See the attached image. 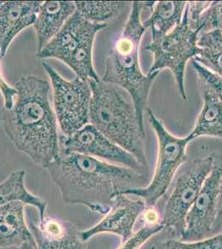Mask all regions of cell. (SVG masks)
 <instances>
[{
	"instance_id": "14",
	"label": "cell",
	"mask_w": 222,
	"mask_h": 249,
	"mask_svg": "<svg viewBox=\"0 0 222 249\" xmlns=\"http://www.w3.org/2000/svg\"><path fill=\"white\" fill-rule=\"evenodd\" d=\"M29 229L36 249H87L81 231L68 221L46 216L38 224L31 223Z\"/></svg>"
},
{
	"instance_id": "27",
	"label": "cell",
	"mask_w": 222,
	"mask_h": 249,
	"mask_svg": "<svg viewBox=\"0 0 222 249\" xmlns=\"http://www.w3.org/2000/svg\"><path fill=\"white\" fill-rule=\"evenodd\" d=\"M211 2H188L186 11L188 15L189 26L193 30L202 31L200 28V19L203 13L211 5Z\"/></svg>"
},
{
	"instance_id": "20",
	"label": "cell",
	"mask_w": 222,
	"mask_h": 249,
	"mask_svg": "<svg viewBox=\"0 0 222 249\" xmlns=\"http://www.w3.org/2000/svg\"><path fill=\"white\" fill-rule=\"evenodd\" d=\"M197 47L199 53L193 60L222 77V32L215 29L200 33Z\"/></svg>"
},
{
	"instance_id": "10",
	"label": "cell",
	"mask_w": 222,
	"mask_h": 249,
	"mask_svg": "<svg viewBox=\"0 0 222 249\" xmlns=\"http://www.w3.org/2000/svg\"><path fill=\"white\" fill-rule=\"evenodd\" d=\"M222 179V156L214 154L213 168L186 217L180 240L199 241L212 236Z\"/></svg>"
},
{
	"instance_id": "8",
	"label": "cell",
	"mask_w": 222,
	"mask_h": 249,
	"mask_svg": "<svg viewBox=\"0 0 222 249\" xmlns=\"http://www.w3.org/2000/svg\"><path fill=\"white\" fill-rule=\"evenodd\" d=\"M42 67L51 81L54 112L63 136H69L89 124L90 82L76 77L68 81L47 62Z\"/></svg>"
},
{
	"instance_id": "31",
	"label": "cell",
	"mask_w": 222,
	"mask_h": 249,
	"mask_svg": "<svg viewBox=\"0 0 222 249\" xmlns=\"http://www.w3.org/2000/svg\"><path fill=\"white\" fill-rule=\"evenodd\" d=\"M2 3H3V2H1V1H0V5H1V4H2Z\"/></svg>"
},
{
	"instance_id": "1",
	"label": "cell",
	"mask_w": 222,
	"mask_h": 249,
	"mask_svg": "<svg viewBox=\"0 0 222 249\" xmlns=\"http://www.w3.org/2000/svg\"><path fill=\"white\" fill-rule=\"evenodd\" d=\"M17 96L3 111L6 134L17 150L47 168L60 156L58 123L51 105V83L26 75L15 83Z\"/></svg>"
},
{
	"instance_id": "18",
	"label": "cell",
	"mask_w": 222,
	"mask_h": 249,
	"mask_svg": "<svg viewBox=\"0 0 222 249\" xmlns=\"http://www.w3.org/2000/svg\"><path fill=\"white\" fill-rule=\"evenodd\" d=\"M26 172L17 170L11 173L4 181L0 183V208L8 203L21 201L34 206L39 212L40 221L46 217L48 203L29 192L25 186Z\"/></svg>"
},
{
	"instance_id": "2",
	"label": "cell",
	"mask_w": 222,
	"mask_h": 249,
	"mask_svg": "<svg viewBox=\"0 0 222 249\" xmlns=\"http://www.w3.org/2000/svg\"><path fill=\"white\" fill-rule=\"evenodd\" d=\"M46 170L59 189L62 200L81 204L104 215L118 196L139 188L148 175L81 154L60 155Z\"/></svg>"
},
{
	"instance_id": "28",
	"label": "cell",
	"mask_w": 222,
	"mask_h": 249,
	"mask_svg": "<svg viewBox=\"0 0 222 249\" xmlns=\"http://www.w3.org/2000/svg\"><path fill=\"white\" fill-rule=\"evenodd\" d=\"M0 92L2 94L4 102V109H11L14 106V100L17 96L16 88H12L3 77L2 71L0 70Z\"/></svg>"
},
{
	"instance_id": "4",
	"label": "cell",
	"mask_w": 222,
	"mask_h": 249,
	"mask_svg": "<svg viewBox=\"0 0 222 249\" xmlns=\"http://www.w3.org/2000/svg\"><path fill=\"white\" fill-rule=\"evenodd\" d=\"M91 88L89 123L108 139L132 154L149 170L141 130L130 95L115 84L89 81Z\"/></svg>"
},
{
	"instance_id": "9",
	"label": "cell",
	"mask_w": 222,
	"mask_h": 249,
	"mask_svg": "<svg viewBox=\"0 0 222 249\" xmlns=\"http://www.w3.org/2000/svg\"><path fill=\"white\" fill-rule=\"evenodd\" d=\"M81 154L148 175L138 160L108 139L94 125L85 124L69 136H60V155Z\"/></svg>"
},
{
	"instance_id": "15",
	"label": "cell",
	"mask_w": 222,
	"mask_h": 249,
	"mask_svg": "<svg viewBox=\"0 0 222 249\" xmlns=\"http://www.w3.org/2000/svg\"><path fill=\"white\" fill-rule=\"evenodd\" d=\"M76 11L75 2H42L34 24L37 35V53H39L59 33Z\"/></svg>"
},
{
	"instance_id": "3",
	"label": "cell",
	"mask_w": 222,
	"mask_h": 249,
	"mask_svg": "<svg viewBox=\"0 0 222 249\" xmlns=\"http://www.w3.org/2000/svg\"><path fill=\"white\" fill-rule=\"evenodd\" d=\"M124 29L107 55L105 71L102 80L118 86L129 94L135 106L140 129L144 134V111L152 84L159 71L143 73L139 64L141 40L147 29L141 22L144 2H132Z\"/></svg>"
},
{
	"instance_id": "17",
	"label": "cell",
	"mask_w": 222,
	"mask_h": 249,
	"mask_svg": "<svg viewBox=\"0 0 222 249\" xmlns=\"http://www.w3.org/2000/svg\"><path fill=\"white\" fill-rule=\"evenodd\" d=\"M187 3L183 1L144 2V9L150 12V16L143 24L151 29L152 39L163 37L180 24Z\"/></svg>"
},
{
	"instance_id": "22",
	"label": "cell",
	"mask_w": 222,
	"mask_h": 249,
	"mask_svg": "<svg viewBox=\"0 0 222 249\" xmlns=\"http://www.w3.org/2000/svg\"><path fill=\"white\" fill-rule=\"evenodd\" d=\"M128 2L120 1H76V12L90 23H104L118 15Z\"/></svg>"
},
{
	"instance_id": "21",
	"label": "cell",
	"mask_w": 222,
	"mask_h": 249,
	"mask_svg": "<svg viewBox=\"0 0 222 249\" xmlns=\"http://www.w3.org/2000/svg\"><path fill=\"white\" fill-rule=\"evenodd\" d=\"M96 35L91 34L85 38L64 62L73 70L76 77L83 81L100 80L93 65L92 59L93 47Z\"/></svg>"
},
{
	"instance_id": "26",
	"label": "cell",
	"mask_w": 222,
	"mask_h": 249,
	"mask_svg": "<svg viewBox=\"0 0 222 249\" xmlns=\"http://www.w3.org/2000/svg\"><path fill=\"white\" fill-rule=\"evenodd\" d=\"M202 32L219 29L222 32V1L211 2L201 17L199 23Z\"/></svg>"
},
{
	"instance_id": "16",
	"label": "cell",
	"mask_w": 222,
	"mask_h": 249,
	"mask_svg": "<svg viewBox=\"0 0 222 249\" xmlns=\"http://www.w3.org/2000/svg\"><path fill=\"white\" fill-rule=\"evenodd\" d=\"M25 205L23 202L13 201L0 208V248L36 244L26 223Z\"/></svg>"
},
{
	"instance_id": "29",
	"label": "cell",
	"mask_w": 222,
	"mask_h": 249,
	"mask_svg": "<svg viewBox=\"0 0 222 249\" xmlns=\"http://www.w3.org/2000/svg\"><path fill=\"white\" fill-rule=\"evenodd\" d=\"M222 232V179L220 188L219 197L217 202V211L216 220L212 228V236Z\"/></svg>"
},
{
	"instance_id": "12",
	"label": "cell",
	"mask_w": 222,
	"mask_h": 249,
	"mask_svg": "<svg viewBox=\"0 0 222 249\" xmlns=\"http://www.w3.org/2000/svg\"><path fill=\"white\" fill-rule=\"evenodd\" d=\"M106 27L107 23H90L76 11L37 56L42 59L55 58L65 62L85 38L98 34Z\"/></svg>"
},
{
	"instance_id": "19",
	"label": "cell",
	"mask_w": 222,
	"mask_h": 249,
	"mask_svg": "<svg viewBox=\"0 0 222 249\" xmlns=\"http://www.w3.org/2000/svg\"><path fill=\"white\" fill-rule=\"evenodd\" d=\"M203 107L200 111L191 136L194 139L211 136L222 139V102L209 89L202 85Z\"/></svg>"
},
{
	"instance_id": "25",
	"label": "cell",
	"mask_w": 222,
	"mask_h": 249,
	"mask_svg": "<svg viewBox=\"0 0 222 249\" xmlns=\"http://www.w3.org/2000/svg\"><path fill=\"white\" fill-rule=\"evenodd\" d=\"M191 65L199 77L201 85L209 89L222 102V77L191 60Z\"/></svg>"
},
{
	"instance_id": "30",
	"label": "cell",
	"mask_w": 222,
	"mask_h": 249,
	"mask_svg": "<svg viewBox=\"0 0 222 249\" xmlns=\"http://www.w3.org/2000/svg\"><path fill=\"white\" fill-rule=\"evenodd\" d=\"M0 249H36V244L24 243L17 246L6 247V248H0Z\"/></svg>"
},
{
	"instance_id": "11",
	"label": "cell",
	"mask_w": 222,
	"mask_h": 249,
	"mask_svg": "<svg viewBox=\"0 0 222 249\" xmlns=\"http://www.w3.org/2000/svg\"><path fill=\"white\" fill-rule=\"evenodd\" d=\"M145 209L146 204L141 198L134 199L129 196H118L102 220L90 229L81 231L82 238L87 242L96 235L109 232L118 235L121 242H124L133 234L134 227Z\"/></svg>"
},
{
	"instance_id": "24",
	"label": "cell",
	"mask_w": 222,
	"mask_h": 249,
	"mask_svg": "<svg viewBox=\"0 0 222 249\" xmlns=\"http://www.w3.org/2000/svg\"><path fill=\"white\" fill-rule=\"evenodd\" d=\"M164 230L161 224H147L121 243L117 249H140L154 236Z\"/></svg>"
},
{
	"instance_id": "6",
	"label": "cell",
	"mask_w": 222,
	"mask_h": 249,
	"mask_svg": "<svg viewBox=\"0 0 222 249\" xmlns=\"http://www.w3.org/2000/svg\"><path fill=\"white\" fill-rule=\"evenodd\" d=\"M214 154L187 160L177 170L171 193L163 205L161 224L171 238L180 239L185 229L186 217L211 173Z\"/></svg>"
},
{
	"instance_id": "23",
	"label": "cell",
	"mask_w": 222,
	"mask_h": 249,
	"mask_svg": "<svg viewBox=\"0 0 222 249\" xmlns=\"http://www.w3.org/2000/svg\"><path fill=\"white\" fill-rule=\"evenodd\" d=\"M151 249H222V232L199 241L166 238L153 245Z\"/></svg>"
},
{
	"instance_id": "7",
	"label": "cell",
	"mask_w": 222,
	"mask_h": 249,
	"mask_svg": "<svg viewBox=\"0 0 222 249\" xmlns=\"http://www.w3.org/2000/svg\"><path fill=\"white\" fill-rule=\"evenodd\" d=\"M200 33L199 30H193L189 26L185 9L179 25L163 37L152 39L146 47V50L154 55V62L148 73L169 69L174 77L178 93L183 100H188L186 67L189 61L194 59L199 53L197 38Z\"/></svg>"
},
{
	"instance_id": "5",
	"label": "cell",
	"mask_w": 222,
	"mask_h": 249,
	"mask_svg": "<svg viewBox=\"0 0 222 249\" xmlns=\"http://www.w3.org/2000/svg\"><path fill=\"white\" fill-rule=\"evenodd\" d=\"M149 123L157 136L158 153L157 164L151 181L146 186L131 188L122 195L135 196L143 199L146 207H154L166 195L177 170L188 160L187 147L194 137L189 134L186 137H177L170 133L163 122L148 109Z\"/></svg>"
},
{
	"instance_id": "13",
	"label": "cell",
	"mask_w": 222,
	"mask_h": 249,
	"mask_svg": "<svg viewBox=\"0 0 222 249\" xmlns=\"http://www.w3.org/2000/svg\"><path fill=\"white\" fill-rule=\"evenodd\" d=\"M41 1H7L0 5V61L21 32L34 25Z\"/></svg>"
}]
</instances>
